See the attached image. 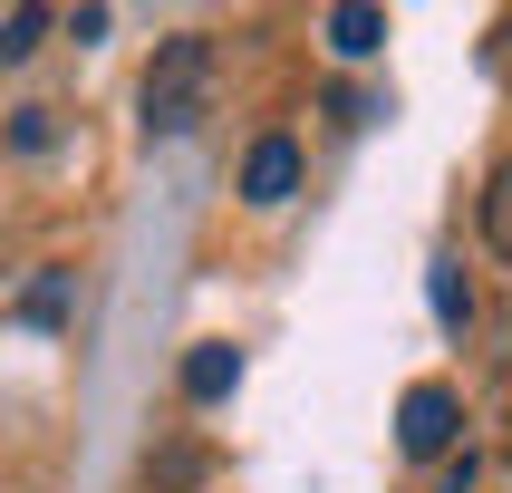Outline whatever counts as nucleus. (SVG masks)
<instances>
[{"label":"nucleus","mask_w":512,"mask_h":493,"mask_svg":"<svg viewBox=\"0 0 512 493\" xmlns=\"http://www.w3.org/2000/svg\"><path fill=\"white\" fill-rule=\"evenodd\" d=\"M329 49L339 58H377L387 49V10H377V0H339V10H329Z\"/></svg>","instance_id":"obj_6"},{"label":"nucleus","mask_w":512,"mask_h":493,"mask_svg":"<svg viewBox=\"0 0 512 493\" xmlns=\"http://www.w3.org/2000/svg\"><path fill=\"white\" fill-rule=\"evenodd\" d=\"M474 213H484V242H493V261H512V155L484 174V203H474Z\"/></svg>","instance_id":"obj_7"},{"label":"nucleus","mask_w":512,"mask_h":493,"mask_svg":"<svg viewBox=\"0 0 512 493\" xmlns=\"http://www.w3.org/2000/svg\"><path fill=\"white\" fill-rule=\"evenodd\" d=\"M39 39H49V10H10V20H0V68H20Z\"/></svg>","instance_id":"obj_9"},{"label":"nucleus","mask_w":512,"mask_h":493,"mask_svg":"<svg viewBox=\"0 0 512 493\" xmlns=\"http://www.w3.org/2000/svg\"><path fill=\"white\" fill-rule=\"evenodd\" d=\"M49 136H58V126H49V107H20V126H10V145H29V155H39Z\"/></svg>","instance_id":"obj_10"},{"label":"nucleus","mask_w":512,"mask_h":493,"mask_svg":"<svg viewBox=\"0 0 512 493\" xmlns=\"http://www.w3.org/2000/svg\"><path fill=\"white\" fill-rule=\"evenodd\" d=\"M213 78H223V49H213L203 29H174L165 49L145 58V78H136V116H145V136H184V126L213 107Z\"/></svg>","instance_id":"obj_1"},{"label":"nucleus","mask_w":512,"mask_h":493,"mask_svg":"<svg viewBox=\"0 0 512 493\" xmlns=\"http://www.w3.org/2000/svg\"><path fill=\"white\" fill-rule=\"evenodd\" d=\"M426 300H435V319H445V329H464V319H474V281H464V261H435V271H426Z\"/></svg>","instance_id":"obj_8"},{"label":"nucleus","mask_w":512,"mask_h":493,"mask_svg":"<svg viewBox=\"0 0 512 493\" xmlns=\"http://www.w3.org/2000/svg\"><path fill=\"white\" fill-rule=\"evenodd\" d=\"M232 387H242V348H223V339H203L194 358H184V397H194V406H223Z\"/></svg>","instance_id":"obj_4"},{"label":"nucleus","mask_w":512,"mask_h":493,"mask_svg":"<svg viewBox=\"0 0 512 493\" xmlns=\"http://www.w3.org/2000/svg\"><path fill=\"white\" fill-rule=\"evenodd\" d=\"M435 493H474V455H445V484Z\"/></svg>","instance_id":"obj_11"},{"label":"nucleus","mask_w":512,"mask_h":493,"mask_svg":"<svg viewBox=\"0 0 512 493\" xmlns=\"http://www.w3.org/2000/svg\"><path fill=\"white\" fill-rule=\"evenodd\" d=\"M290 194H300V136H261L252 155H242V203L271 213V203H290Z\"/></svg>","instance_id":"obj_3"},{"label":"nucleus","mask_w":512,"mask_h":493,"mask_svg":"<svg viewBox=\"0 0 512 493\" xmlns=\"http://www.w3.org/2000/svg\"><path fill=\"white\" fill-rule=\"evenodd\" d=\"M455 435H464V397L445 387V377H416L397 397V445L416 464H435V455H455Z\"/></svg>","instance_id":"obj_2"},{"label":"nucleus","mask_w":512,"mask_h":493,"mask_svg":"<svg viewBox=\"0 0 512 493\" xmlns=\"http://www.w3.org/2000/svg\"><path fill=\"white\" fill-rule=\"evenodd\" d=\"M68 310H78V271H39V281L20 290V329H68Z\"/></svg>","instance_id":"obj_5"}]
</instances>
